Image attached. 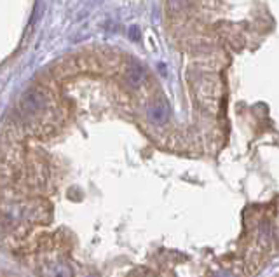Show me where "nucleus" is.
I'll use <instances>...</instances> for the list:
<instances>
[{
    "label": "nucleus",
    "instance_id": "obj_1",
    "mask_svg": "<svg viewBox=\"0 0 279 277\" xmlns=\"http://www.w3.org/2000/svg\"><path fill=\"white\" fill-rule=\"evenodd\" d=\"M47 107V100L46 94L40 89L35 87H30L23 93L21 96V108L25 110L28 115H37V113H42Z\"/></svg>",
    "mask_w": 279,
    "mask_h": 277
},
{
    "label": "nucleus",
    "instance_id": "obj_2",
    "mask_svg": "<svg viewBox=\"0 0 279 277\" xmlns=\"http://www.w3.org/2000/svg\"><path fill=\"white\" fill-rule=\"evenodd\" d=\"M147 119L156 126H163L169 119V105L164 100H156L147 107Z\"/></svg>",
    "mask_w": 279,
    "mask_h": 277
},
{
    "label": "nucleus",
    "instance_id": "obj_3",
    "mask_svg": "<svg viewBox=\"0 0 279 277\" xmlns=\"http://www.w3.org/2000/svg\"><path fill=\"white\" fill-rule=\"evenodd\" d=\"M197 96L199 100L204 105H217L218 101V86L215 84L213 79H206V81H201L197 86Z\"/></svg>",
    "mask_w": 279,
    "mask_h": 277
},
{
    "label": "nucleus",
    "instance_id": "obj_4",
    "mask_svg": "<svg viewBox=\"0 0 279 277\" xmlns=\"http://www.w3.org/2000/svg\"><path fill=\"white\" fill-rule=\"evenodd\" d=\"M145 79H147V70H145V66L143 64H140V63H131L129 66H127V70H126V82L129 84L131 87H140L145 82Z\"/></svg>",
    "mask_w": 279,
    "mask_h": 277
},
{
    "label": "nucleus",
    "instance_id": "obj_5",
    "mask_svg": "<svg viewBox=\"0 0 279 277\" xmlns=\"http://www.w3.org/2000/svg\"><path fill=\"white\" fill-rule=\"evenodd\" d=\"M190 7V0H168V13L173 16L183 14Z\"/></svg>",
    "mask_w": 279,
    "mask_h": 277
},
{
    "label": "nucleus",
    "instance_id": "obj_6",
    "mask_svg": "<svg viewBox=\"0 0 279 277\" xmlns=\"http://www.w3.org/2000/svg\"><path fill=\"white\" fill-rule=\"evenodd\" d=\"M47 277H72V270L63 263H54L49 268Z\"/></svg>",
    "mask_w": 279,
    "mask_h": 277
},
{
    "label": "nucleus",
    "instance_id": "obj_7",
    "mask_svg": "<svg viewBox=\"0 0 279 277\" xmlns=\"http://www.w3.org/2000/svg\"><path fill=\"white\" fill-rule=\"evenodd\" d=\"M44 13V2L42 0H37L35 4V9H33V16H32V23H37L40 20V16H42Z\"/></svg>",
    "mask_w": 279,
    "mask_h": 277
},
{
    "label": "nucleus",
    "instance_id": "obj_8",
    "mask_svg": "<svg viewBox=\"0 0 279 277\" xmlns=\"http://www.w3.org/2000/svg\"><path fill=\"white\" fill-rule=\"evenodd\" d=\"M131 35H133V37H131V39H133V40H138V39H140V37H138V28H136V26H133V28H131Z\"/></svg>",
    "mask_w": 279,
    "mask_h": 277
},
{
    "label": "nucleus",
    "instance_id": "obj_9",
    "mask_svg": "<svg viewBox=\"0 0 279 277\" xmlns=\"http://www.w3.org/2000/svg\"><path fill=\"white\" fill-rule=\"evenodd\" d=\"M217 277H231V275H229V274H225V272H222V274H218Z\"/></svg>",
    "mask_w": 279,
    "mask_h": 277
}]
</instances>
